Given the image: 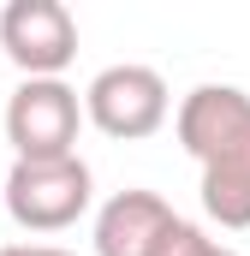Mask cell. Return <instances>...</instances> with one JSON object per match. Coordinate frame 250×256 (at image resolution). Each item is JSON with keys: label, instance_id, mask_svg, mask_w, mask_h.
<instances>
[{"label": "cell", "instance_id": "cell-1", "mask_svg": "<svg viewBox=\"0 0 250 256\" xmlns=\"http://www.w3.org/2000/svg\"><path fill=\"white\" fill-rule=\"evenodd\" d=\"M179 143L202 167L208 220L244 232L250 226V96L238 84H196L179 102Z\"/></svg>", "mask_w": 250, "mask_h": 256}, {"label": "cell", "instance_id": "cell-3", "mask_svg": "<svg viewBox=\"0 0 250 256\" xmlns=\"http://www.w3.org/2000/svg\"><path fill=\"white\" fill-rule=\"evenodd\" d=\"M167 114H173V96H167V78L155 66H108L84 90V120L114 143L155 137L167 126Z\"/></svg>", "mask_w": 250, "mask_h": 256}, {"label": "cell", "instance_id": "cell-6", "mask_svg": "<svg viewBox=\"0 0 250 256\" xmlns=\"http://www.w3.org/2000/svg\"><path fill=\"white\" fill-rule=\"evenodd\" d=\"M173 226V202L155 191H114L96 214V256H149Z\"/></svg>", "mask_w": 250, "mask_h": 256}, {"label": "cell", "instance_id": "cell-4", "mask_svg": "<svg viewBox=\"0 0 250 256\" xmlns=\"http://www.w3.org/2000/svg\"><path fill=\"white\" fill-rule=\"evenodd\" d=\"M78 126H84V102L66 78H24L6 102V143L18 149V161L78 155Z\"/></svg>", "mask_w": 250, "mask_h": 256}, {"label": "cell", "instance_id": "cell-7", "mask_svg": "<svg viewBox=\"0 0 250 256\" xmlns=\"http://www.w3.org/2000/svg\"><path fill=\"white\" fill-rule=\"evenodd\" d=\"M149 256H238V250L214 244L202 226H190V220H179V214H173V226L155 238V250H149Z\"/></svg>", "mask_w": 250, "mask_h": 256}, {"label": "cell", "instance_id": "cell-5", "mask_svg": "<svg viewBox=\"0 0 250 256\" xmlns=\"http://www.w3.org/2000/svg\"><path fill=\"white\" fill-rule=\"evenodd\" d=\"M0 48L24 78H60L78 60V18L60 0H12L0 12Z\"/></svg>", "mask_w": 250, "mask_h": 256}, {"label": "cell", "instance_id": "cell-8", "mask_svg": "<svg viewBox=\"0 0 250 256\" xmlns=\"http://www.w3.org/2000/svg\"><path fill=\"white\" fill-rule=\"evenodd\" d=\"M0 256H78V250H60V244H0Z\"/></svg>", "mask_w": 250, "mask_h": 256}, {"label": "cell", "instance_id": "cell-2", "mask_svg": "<svg viewBox=\"0 0 250 256\" xmlns=\"http://www.w3.org/2000/svg\"><path fill=\"white\" fill-rule=\"evenodd\" d=\"M0 196H6V214L24 226V232H66L84 220L90 196H96V179L78 155H60V161H12V173L0 179Z\"/></svg>", "mask_w": 250, "mask_h": 256}]
</instances>
